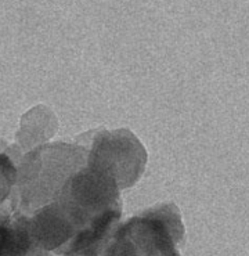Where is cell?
<instances>
[{
  "instance_id": "5b68a950",
  "label": "cell",
  "mask_w": 249,
  "mask_h": 256,
  "mask_svg": "<svg viewBox=\"0 0 249 256\" xmlns=\"http://www.w3.org/2000/svg\"><path fill=\"white\" fill-rule=\"evenodd\" d=\"M17 170L6 155H0V204L10 194L12 184L16 183Z\"/></svg>"
},
{
  "instance_id": "3957f363",
  "label": "cell",
  "mask_w": 249,
  "mask_h": 256,
  "mask_svg": "<svg viewBox=\"0 0 249 256\" xmlns=\"http://www.w3.org/2000/svg\"><path fill=\"white\" fill-rule=\"evenodd\" d=\"M88 168L107 176L119 190L132 187L140 179L147 152L132 132L118 129L101 132L94 138Z\"/></svg>"
},
{
  "instance_id": "277c9868",
  "label": "cell",
  "mask_w": 249,
  "mask_h": 256,
  "mask_svg": "<svg viewBox=\"0 0 249 256\" xmlns=\"http://www.w3.org/2000/svg\"><path fill=\"white\" fill-rule=\"evenodd\" d=\"M36 250L25 216L0 222V256H32Z\"/></svg>"
},
{
  "instance_id": "6da1fadb",
  "label": "cell",
  "mask_w": 249,
  "mask_h": 256,
  "mask_svg": "<svg viewBox=\"0 0 249 256\" xmlns=\"http://www.w3.org/2000/svg\"><path fill=\"white\" fill-rule=\"evenodd\" d=\"M183 236L178 209L173 204L158 205L116 228L110 256H180Z\"/></svg>"
},
{
  "instance_id": "7a4b0ae2",
  "label": "cell",
  "mask_w": 249,
  "mask_h": 256,
  "mask_svg": "<svg viewBox=\"0 0 249 256\" xmlns=\"http://www.w3.org/2000/svg\"><path fill=\"white\" fill-rule=\"evenodd\" d=\"M75 236L112 210H122L119 188L107 176L84 168L71 174L56 200Z\"/></svg>"
}]
</instances>
